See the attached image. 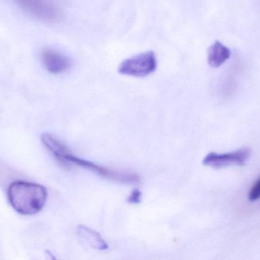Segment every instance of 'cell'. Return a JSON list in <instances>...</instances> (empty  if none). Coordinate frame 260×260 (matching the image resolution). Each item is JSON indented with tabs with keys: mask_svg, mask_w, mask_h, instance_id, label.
<instances>
[{
	"mask_svg": "<svg viewBox=\"0 0 260 260\" xmlns=\"http://www.w3.org/2000/svg\"><path fill=\"white\" fill-rule=\"evenodd\" d=\"M41 141L44 143V147L51 153L52 155L59 163L65 166H76L85 168L104 178L117 183L130 184L139 183L140 180V177L137 174L126 171L111 169L74 155L62 142L53 134L44 133L41 135Z\"/></svg>",
	"mask_w": 260,
	"mask_h": 260,
	"instance_id": "1",
	"label": "cell"
},
{
	"mask_svg": "<svg viewBox=\"0 0 260 260\" xmlns=\"http://www.w3.org/2000/svg\"><path fill=\"white\" fill-rule=\"evenodd\" d=\"M248 198L250 201H257L260 198V177L252 186L248 194Z\"/></svg>",
	"mask_w": 260,
	"mask_h": 260,
	"instance_id": "9",
	"label": "cell"
},
{
	"mask_svg": "<svg viewBox=\"0 0 260 260\" xmlns=\"http://www.w3.org/2000/svg\"><path fill=\"white\" fill-rule=\"evenodd\" d=\"M230 57V49L220 41H215L208 50V64L213 68L221 67Z\"/></svg>",
	"mask_w": 260,
	"mask_h": 260,
	"instance_id": "8",
	"label": "cell"
},
{
	"mask_svg": "<svg viewBox=\"0 0 260 260\" xmlns=\"http://www.w3.org/2000/svg\"><path fill=\"white\" fill-rule=\"evenodd\" d=\"M43 64L47 71L53 74L65 73L70 70L72 62L70 58L53 49H44L41 53Z\"/></svg>",
	"mask_w": 260,
	"mask_h": 260,
	"instance_id": "6",
	"label": "cell"
},
{
	"mask_svg": "<svg viewBox=\"0 0 260 260\" xmlns=\"http://www.w3.org/2000/svg\"><path fill=\"white\" fill-rule=\"evenodd\" d=\"M251 155V151L249 148H244L233 152L225 154H217L212 152L205 157L203 163L205 166L215 169L227 167L232 165L243 166L247 163Z\"/></svg>",
	"mask_w": 260,
	"mask_h": 260,
	"instance_id": "5",
	"label": "cell"
},
{
	"mask_svg": "<svg viewBox=\"0 0 260 260\" xmlns=\"http://www.w3.org/2000/svg\"><path fill=\"white\" fill-rule=\"evenodd\" d=\"M76 234L82 242L85 243L94 250L105 251L109 249V245L107 241L95 230L85 225H79Z\"/></svg>",
	"mask_w": 260,
	"mask_h": 260,
	"instance_id": "7",
	"label": "cell"
},
{
	"mask_svg": "<svg viewBox=\"0 0 260 260\" xmlns=\"http://www.w3.org/2000/svg\"><path fill=\"white\" fill-rule=\"evenodd\" d=\"M47 189L38 183L18 180L8 189V199L14 210L23 215H34L41 212L47 203Z\"/></svg>",
	"mask_w": 260,
	"mask_h": 260,
	"instance_id": "2",
	"label": "cell"
},
{
	"mask_svg": "<svg viewBox=\"0 0 260 260\" xmlns=\"http://www.w3.org/2000/svg\"><path fill=\"white\" fill-rule=\"evenodd\" d=\"M20 8L34 18L46 22H57L62 11L53 0H13Z\"/></svg>",
	"mask_w": 260,
	"mask_h": 260,
	"instance_id": "4",
	"label": "cell"
},
{
	"mask_svg": "<svg viewBox=\"0 0 260 260\" xmlns=\"http://www.w3.org/2000/svg\"><path fill=\"white\" fill-rule=\"evenodd\" d=\"M142 201V192L139 189H135L129 194L127 198V201L129 204L137 205Z\"/></svg>",
	"mask_w": 260,
	"mask_h": 260,
	"instance_id": "10",
	"label": "cell"
},
{
	"mask_svg": "<svg viewBox=\"0 0 260 260\" xmlns=\"http://www.w3.org/2000/svg\"><path fill=\"white\" fill-rule=\"evenodd\" d=\"M157 59L152 50L135 55L123 61L118 67V72L125 76L145 77L157 69Z\"/></svg>",
	"mask_w": 260,
	"mask_h": 260,
	"instance_id": "3",
	"label": "cell"
}]
</instances>
